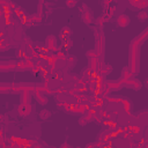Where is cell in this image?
<instances>
[{
  "label": "cell",
  "instance_id": "cell-36",
  "mask_svg": "<svg viewBox=\"0 0 148 148\" xmlns=\"http://www.w3.org/2000/svg\"><path fill=\"white\" fill-rule=\"evenodd\" d=\"M5 22H6V24H10V23H12V21H10L9 17H6V21H5Z\"/></svg>",
  "mask_w": 148,
  "mask_h": 148
},
{
  "label": "cell",
  "instance_id": "cell-17",
  "mask_svg": "<svg viewBox=\"0 0 148 148\" xmlns=\"http://www.w3.org/2000/svg\"><path fill=\"white\" fill-rule=\"evenodd\" d=\"M65 61H66L68 68H73V67L75 66V64H76V58H75L74 56L69 54L68 57H66V60H65Z\"/></svg>",
  "mask_w": 148,
  "mask_h": 148
},
{
  "label": "cell",
  "instance_id": "cell-23",
  "mask_svg": "<svg viewBox=\"0 0 148 148\" xmlns=\"http://www.w3.org/2000/svg\"><path fill=\"white\" fill-rule=\"evenodd\" d=\"M25 53H27V52H25L24 49H17V50H16V57L20 58V59H21V58H24V57H25Z\"/></svg>",
  "mask_w": 148,
  "mask_h": 148
},
{
  "label": "cell",
  "instance_id": "cell-25",
  "mask_svg": "<svg viewBox=\"0 0 148 148\" xmlns=\"http://www.w3.org/2000/svg\"><path fill=\"white\" fill-rule=\"evenodd\" d=\"M14 13H15V15H16L18 18L24 15V12H23V9H22L21 7H16V8L14 9Z\"/></svg>",
  "mask_w": 148,
  "mask_h": 148
},
{
  "label": "cell",
  "instance_id": "cell-6",
  "mask_svg": "<svg viewBox=\"0 0 148 148\" xmlns=\"http://www.w3.org/2000/svg\"><path fill=\"white\" fill-rule=\"evenodd\" d=\"M45 46L51 50V51H56L57 52V39L53 35H49L46 38H45Z\"/></svg>",
  "mask_w": 148,
  "mask_h": 148
},
{
  "label": "cell",
  "instance_id": "cell-19",
  "mask_svg": "<svg viewBox=\"0 0 148 148\" xmlns=\"http://www.w3.org/2000/svg\"><path fill=\"white\" fill-rule=\"evenodd\" d=\"M50 116H51V112H50L49 110H46V109H43V110L39 112V118H40V119H43V120L49 119V118H50Z\"/></svg>",
  "mask_w": 148,
  "mask_h": 148
},
{
  "label": "cell",
  "instance_id": "cell-34",
  "mask_svg": "<svg viewBox=\"0 0 148 148\" xmlns=\"http://www.w3.org/2000/svg\"><path fill=\"white\" fill-rule=\"evenodd\" d=\"M40 52H42V53H45V52L47 53V52H49V49H47V47H40Z\"/></svg>",
  "mask_w": 148,
  "mask_h": 148
},
{
  "label": "cell",
  "instance_id": "cell-30",
  "mask_svg": "<svg viewBox=\"0 0 148 148\" xmlns=\"http://www.w3.org/2000/svg\"><path fill=\"white\" fill-rule=\"evenodd\" d=\"M79 124H80L81 126H84V125H87V124H88V120L86 119V117H84V116L80 117V119H79Z\"/></svg>",
  "mask_w": 148,
  "mask_h": 148
},
{
  "label": "cell",
  "instance_id": "cell-31",
  "mask_svg": "<svg viewBox=\"0 0 148 148\" xmlns=\"http://www.w3.org/2000/svg\"><path fill=\"white\" fill-rule=\"evenodd\" d=\"M28 18H29V17H27L25 15L21 16V17H20V22H21V24H25V23H27V21H28Z\"/></svg>",
  "mask_w": 148,
  "mask_h": 148
},
{
  "label": "cell",
  "instance_id": "cell-15",
  "mask_svg": "<svg viewBox=\"0 0 148 148\" xmlns=\"http://www.w3.org/2000/svg\"><path fill=\"white\" fill-rule=\"evenodd\" d=\"M133 76V74H132V72H131V69L128 68V66L127 67H124L123 68V71H121V81H124V80H127V79H130V77H132Z\"/></svg>",
  "mask_w": 148,
  "mask_h": 148
},
{
  "label": "cell",
  "instance_id": "cell-27",
  "mask_svg": "<svg viewBox=\"0 0 148 148\" xmlns=\"http://www.w3.org/2000/svg\"><path fill=\"white\" fill-rule=\"evenodd\" d=\"M77 3V0H66V6L68 8H74Z\"/></svg>",
  "mask_w": 148,
  "mask_h": 148
},
{
  "label": "cell",
  "instance_id": "cell-26",
  "mask_svg": "<svg viewBox=\"0 0 148 148\" xmlns=\"http://www.w3.org/2000/svg\"><path fill=\"white\" fill-rule=\"evenodd\" d=\"M12 89V86L10 84H5V83H0V92H5L7 90Z\"/></svg>",
  "mask_w": 148,
  "mask_h": 148
},
{
  "label": "cell",
  "instance_id": "cell-20",
  "mask_svg": "<svg viewBox=\"0 0 148 148\" xmlns=\"http://www.w3.org/2000/svg\"><path fill=\"white\" fill-rule=\"evenodd\" d=\"M136 17H138V18H139L141 22H143V21H146V20L148 18V13H147L146 10H140Z\"/></svg>",
  "mask_w": 148,
  "mask_h": 148
},
{
  "label": "cell",
  "instance_id": "cell-35",
  "mask_svg": "<svg viewBox=\"0 0 148 148\" xmlns=\"http://www.w3.org/2000/svg\"><path fill=\"white\" fill-rule=\"evenodd\" d=\"M2 121H5V116L2 113H0V123H2Z\"/></svg>",
  "mask_w": 148,
  "mask_h": 148
},
{
  "label": "cell",
  "instance_id": "cell-8",
  "mask_svg": "<svg viewBox=\"0 0 148 148\" xmlns=\"http://www.w3.org/2000/svg\"><path fill=\"white\" fill-rule=\"evenodd\" d=\"M130 22H131V20H130V17H128L126 14H120V15H118V17H117V25L120 27V28L127 27V25L130 24Z\"/></svg>",
  "mask_w": 148,
  "mask_h": 148
},
{
  "label": "cell",
  "instance_id": "cell-37",
  "mask_svg": "<svg viewBox=\"0 0 148 148\" xmlns=\"http://www.w3.org/2000/svg\"><path fill=\"white\" fill-rule=\"evenodd\" d=\"M60 147H61V148H62V147H71V146H69V145H68V143H62V145H61V146H60Z\"/></svg>",
  "mask_w": 148,
  "mask_h": 148
},
{
  "label": "cell",
  "instance_id": "cell-32",
  "mask_svg": "<svg viewBox=\"0 0 148 148\" xmlns=\"http://www.w3.org/2000/svg\"><path fill=\"white\" fill-rule=\"evenodd\" d=\"M111 1H113V0H104V7H105V8L109 7L110 3H111Z\"/></svg>",
  "mask_w": 148,
  "mask_h": 148
},
{
  "label": "cell",
  "instance_id": "cell-7",
  "mask_svg": "<svg viewBox=\"0 0 148 148\" xmlns=\"http://www.w3.org/2000/svg\"><path fill=\"white\" fill-rule=\"evenodd\" d=\"M16 69V61L3 60L0 61V71H14Z\"/></svg>",
  "mask_w": 148,
  "mask_h": 148
},
{
  "label": "cell",
  "instance_id": "cell-13",
  "mask_svg": "<svg viewBox=\"0 0 148 148\" xmlns=\"http://www.w3.org/2000/svg\"><path fill=\"white\" fill-rule=\"evenodd\" d=\"M31 99V91L23 90L21 91V103H30Z\"/></svg>",
  "mask_w": 148,
  "mask_h": 148
},
{
  "label": "cell",
  "instance_id": "cell-1",
  "mask_svg": "<svg viewBox=\"0 0 148 148\" xmlns=\"http://www.w3.org/2000/svg\"><path fill=\"white\" fill-rule=\"evenodd\" d=\"M148 30H143L139 36H136L130 44L128 49V68L131 69L133 75H136L140 71V45L146 40Z\"/></svg>",
  "mask_w": 148,
  "mask_h": 148
},
{
  "label": "cell",
  "instance_id": "cell-33",
  "mask_svg": "<svg viewBox=\"0 0 148 148\" xmlns=\"http://www.w3.org/2000/svg\"><path fill=\"white\" fill-rule=\"evenodd\" d=\"M8 1H9V0H0V6L2 7V6H5V5H7Z\"/></svg>",
  "mask_w": 148,
  "mask_h": 148
},
{
  "label": "cell",
  "instance_id": "cell-16",
  "mask_svg": "<svg viewBox=\"0 0 148 148\" xmlns=\"http://www.w3.org/2000/svg\"><path fill=\"white\" fill-rule=\"evenodd\" d=\"M109 20H110V17H109L106 14H102V15H99V16L96 18V23H97L98 27H101V25H103L105 22H108Z\"/></svg>",
  "mask_w": 148,
  "mask_h": 148
},
{
  "label": "cell",
  "instance_id": "cell-14",
  "mask_svg": "<svg viewBox=\"0 0 148 148\" xmlns=\"http://www.w3.org/2000/svg\"><path fill=\"white\" fill-rule=\"evenodd\" d=\"M16 69H18V71H21V72L29 69V67H28V65H27V60H25V59H21V60H18V61H16Z\"/></svg>",
  "mask_w": 148,
  "mask_h": 148
},
{
  "label": "cell",
  "instance_id": "cell-24",
  "mask_svg": "<svg viewBox=\"0 0 148 148\" xmlns=\"http://www.w3.org/2000/svg\"><path fill=\"white\" fill-rule=\"evenodd\" d=\"M86 56H87V58H88V59H91V58L98 57V56H97V53H96V51H94V50H88V51L86 52Z\"/></svg>",
  "mask_w": 148,
  "mask_h": 148
},
{
  "label": "cell",
  "instance_id": "cell-2",
  "mask_svg": "<svg viewBox=\"0 0 148 148\" xmlns=\"http://www.w3.org/2000/svg\"><path fill=\"white\" fill-rule=\"evenodd\" d=\"M95 37H96V44H95V51L98 56V58L103 59V54H104V45H105V38H104V34L102 31H95Z\"/></svg>",
  "mask_w": 148,
  "mask_h": 148
},
{
  "label": "cell",
  "instance_id": "cell-3",
  "mask_svg": "<svg viewBox=\"0 0 148 148\" xmlns=\"http://www.w3.org/2000/svg\"><path fill=\"white\" fill-rule=\"evenodd\" d=\"M32 112V105L30 103H21L17 108V114L20 117H28Z\"/></svg>",
  "mask_w": 148,
  "mask_h": 148
},
{
  "label": "cell",
  "instance_id": "cell-29",
  "mask_svg": "<svg viewBox=\"0 0 148 148\" xmlns=\"http://www.w3.org/2000/svg\"><path fill=\"white\" fill-rule=\"evenodd\" d=\"M12 47V43H3L1 45V51H7Z\"/></svg>",
  "mask_w": 148,
  "mask_h": 148
},
{
  "label": "cell",
  "instance_id": "cell-12",
  "mask_svg": "<svg viewBox=\"0 0 148 148\" xmlns=\"http://www.w3.org/2000/svg\"><path fill=\"white\" fill-rule=\"evenodd\" d=\"M89 60V68L92 71V72H96L97 67H98V64L101 62L99 61V58L98 57H95V58H91V59H88Z\"/></svg>",
  "mask_w": 148,
  "mask_h": 148
},
{
  "label": "cell",
  "instance_id": "cell-9",
  "mask_svg": "<svg viewBox=\"0 0 148 148\" xmlns=\"http://www.w3.org/2000/svg\"><path fill=\"white\" fill-rule=\"evenodd\" d=\"M81 20L86 24H90L92 22V13H91L90 8H87L86 10H83L81 13Z\"/></svg>",
  "mask_w": 148,
  "mask_h": 148
},
{
  "label": "cell",
  "instance_id": "cell-5",
  "mask_svg": "<svg viewBox=\"0 0 148 148\" xmlns=\"http://www.w3.org/2000/svg\"><path fill=\"white\" fill-rule=\"evenodd\" d=\"M128 5L133 10L145 9L148 6V0H128Z\"/></svg>",
  "mask_w": 148,
  "mask_h": 148
},
{
  "label": "cell",
  "instance_id": "cell-4",
  "mask_svg": "<svg viewBox=\"0 0 148 148\" xmlns=\"http://www.w3.org/2000/svg\"><path fill=\"white\" fill-rule=\"evenodd\" d=\"M123 86H125L127 88H132L134 90H140L141 87H142L141 82L138 79H134V77H130L127 80H124L123 81Z\"/></svg>",
  "mask_w": 148,
  "mask_h": 148
},
{
  "label": "cell",
  "instance_id": "cell-38",
  "mask_svg": "<svg viewBox=\"0 0 148 148\" xmlns=\"http://www.w3.org/2000/svg\"><path fill=\"white\" fill-rule=\"evenodd\" d=\"M1 45H2V44H0V52H1Z\"/></svg>",
  "mask_w": 148,
  "mask_h": 148
},
{
  "label": "cell",
  "instance_id": "cell-22",
  "mask_svg": "<svg viewBox=\"0 0 148 148\" xmlns=\"http://www.w3.org/2000/svg\"><path fill=\"white\" fill-rule=\"evenodd\" d=\"M56 57H57L58 60H61V61H65L66 60V54H65V52H62V50L57 51L56 52Z\"/></svg>",
  "mask_w": 148,
  "mask_h": 148
},
{
  "label": "cell",
  "instance_id": "cell-21",
  "mask_svg": "<svg viewBox=\"0 0 148 148\" xmlns=\"http://www.w3.org/2000/svg\"><path fill=\"white\" fill-rule=\"evenodd\" d=\"M72 45H73V42H72V39L67 38V39L62 40V45H61V46H62L65 50H69V49L72 47Z\"/></svg>",
  "mask_w": 148,
  "mask_h": 148
},
{
  "label": "cell",
  "instance_id": "cell-11",
  "mask_svg": "<svg viewBox=\"0 0 148 148\" xmlns=\"http://www.w3.org/2000/svg\"><path fill=\"white\" fill-rule=\"evenodd\" d=\"M34 92V96H35V98L37 99V102L40 104V105H46L47 104V97L43 94V92H39V91H32Z\"/></svg>",
  "mask_w": 148,
  "mask_h": 148
},
{
  "label": "cell",
  "instance_id": "cell-18",
  "mask_svg": "<svg viewBox=\"0 0 148 148\" xmlns=\"http://www.w3.org/2000/svg\"><path fill=\"white\" fill-rule=\"evenodd\" d=\"M128 131L134 135V134H139V133H141L142 127H141L140 125H132V126L128 127Z\"/></svg>",
  "mask_w": 148,
  "mask_h": 148
},
{
  "label": "cell",
  "instance_id": "cell-28",
  "mask_svg": "<svg viewBox=\"0 0 148 148\" xmlns=\"http://www.w3.org/2000/svg\"><path fill=\"white\" fill-rule=\"evenodd\" d=\"M61 34H64V35H66V36H71V35H72V31H71V29H69L68 27H64L62 30H61Z\"/></svg>",
  "mask_w": 148,
  "mask_h": 148
},
{
  "label": "cell",
  "instance_id": "cell-10",
  "mask_svg": "<svg viewBox=\"0 0 148 148\" xmlns=\"http://www.w3.org/2000/svg\"><path fill=\"white\" fill-rule=\"evenodd\" d=\"M106 84H108L110 90L117 91V90H120V88L123 87V81L120 79L119 80H113V81H108Z\"/></svg>",
  "mask_w": 148,
  "mask_h": 148
}]
</instances>
